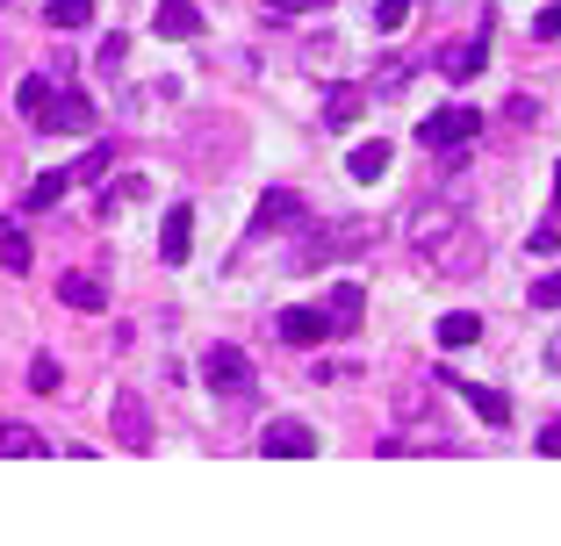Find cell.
I'll return each instance as SVG.
<instances>
[{"mask_svg":"<svg viewBox=\"0 0 561 546\" xmlns=\"http://www.w3.org/2000/svg\"><path fill=\"white\" fill-rule=\"evenodd\" d=\"M411 252L432 266V274H446V281L482 274V237H476V223H468L461 209H446V201H425V209L411 216Z\"/></svg>","mask_w":561,"mask_h":546,"instance_id":"obj_1","label":"cell"},{"mask_svg":"<svg viewBox=\"0 0 561 546\" xmlns=\"http://www.w3.org/2000/svg\"><path fill=\"white\" fill-rule=\"evenodd\" d=\"M367 237H375V223H346V216H339V223H310V231H302V245L288 252V266H296V274H317L324 259L367 252Z\"/></svg>","mask_w":561,"mask_h":546,"instance_id":"obj_2","label":"cell"},{"mask_svg":"<svg viewBox=\"0 0 561 546\" xmlns=\"http://www.w3.org/2000/svg\"><path fill=\"white\" fill-rule=\"evenodd\" d=\"M87 123H94V101H87L80 86H50V101L36 108L30 130L36 137H66V130H87Z\"/></svg>","mask_w":561,"mask_h":546,"instance_id":"obj_3","label":"cell"},{"mask_svg":"<svg viewBox=\"0 0 561 546\" xmlns=\"http://www.w3.org/2000/svg\"><path fill=\"white\" fill-rule=\"evenodd\" d=\"M476 130H482L476 108H432V116L417 123V144L425 151H461V144H476Z\"/></svg>","mask_w":561,"mask_h":546,"instance_id":"obj_4","label":"cell"},{"mask_svg":"<svg viewBox=\"0 0 561 546\" xmlns=\"http://www.w3.org/2000/svg\"><path fill=\"white\" fill-rule=\"evenodd\" d=\"M288 223H302V195L296 187H266L260 209H252V223H245V245H266V237L288 231Z\"/></svg>","mask_w":561,"mask_h":546,"instance_id":"obj_5","label":"cell"},{"mask_svg":"<svg viewBox=\"0 0 561 546\" xmlns=\"http://www.w3.org/2000/svg\"><path fill=\"white\" fill-rule=\"evenodd\" d=\"M202 381H209L224 403H238V396L252 388V360H245L238 346H209V352H202Z\"/></svg>","mask_w":561,"mask_h":546,"instance_id":"obj_6","label":"cell"},{"mask_svg":"<svg viewBox=\"0 0 561 546\" xmlns=\"http://www.w3.org/2000/svg\"><path fill=\"white\" fill-rule=\"evenodd\" d=\"M260 453H274V461H310V453H317V431L296 425V417H274V425L260 431Z\"/></svg>","mask_w":561,"mask_h":546,"instance_id":"obj_7","label":"cell"},{"mask_svg":"<svg viewBox=\"0 0 561 546\" xmlns=\"http://www.w3.org/2000/svg\"><path fill=\"white\" fill-rule=\"evenodd\" d=\"M280 346H324L331 338V324H324V310H317V302H296V310H280Z\"/></svg>","mask_w":561,"mask_h":546,"instance_id":"obj_8","label":"cell"},{"mask_svg":"<svg viewBox=\"0 0 561 546\" xmlns=\"http://www.w3.org/2000/svg\"><path fill=\"white\" fill-rule=\"evenodd\" d=\"M108 425H116V439H123L130 453H145V446H151V410H145V396H130V388L116 396V410H108Z\"/></svg>","mask_w":561,"mask_h":546,"instance_id":"obj_9","label":"cell"},{"mask_svg":"<svg viewBox=\"0 0 561 546\" xmlns=\"http://www.w3.org/2000/svg\"><path fill=\"white\" fill-rule=\"evenodd\" d=\"M151 30H159V36H181V44H195V36L209 30V15H202L195 0H159V8H151Z\"/></svg>","mask_w":561,"mask_h":546,"instance_id":"obj_10","label":"cell"},{"mask_svg":"<svg viewBox=\"0 0 561 546\" xmlns=\"http://www.w3.org/2000/svg\"><path fill=\"white\" fill-rule=\"evenodd\" d=\"M187 237H195V209L181 201V209H165V223H159V259H165V266H181L187 252H195Z\"/></svg>","mask_w":561,"mask_h":546,"instance_id":"obj_11","label":"cell"},{"mask_svg":"<svg viewBox=\"0 0 561 546\" xmlns=\"http://www.w3.org/2000/svg\"><path fill=\"white\" fill-rule=\"evenodd\" d=\"M58 302L94 316V310H108V288H101V274H58Z\"/></svg>","mask_w":561,"mask_h":546,"instance_id":"obj_12","label":"cell"},{"mask_svg":"<svg viewBox=\"0 0 561 546\" xmlns=\"http://www.w3.org/2000/svg\"><path fill=\"white\" fill-rule=\"evenodd\" d=\"M482 58H490V50H482V36H468V44H446V50H439V80L468 86V80L482 72Z\"/></svg>","mask_w":561,"mask_h":546,"instance_id":"obj_13","label":"cell"},{"mask_svg":"<svg viewBox=\"0 0 561 546\" xmlns=\"http://www.w3.org/2000/svg\"><path fill=\"white\" fill-rule=\"evenodd\" d=\"M446 381L461 388V403H468V410L482 417V425H512V403L496 396V388H482V381H468V374H446Z\"/></svg>","mask_w":561,"mask_h":546,"instance_id":"obj_14","label":"cell"},{"mask_svg":"<svg viewBox=\"0 0 561 546\" xmlns=\"http://www.w3.org/2000/svg\"><path fill=\"white\" fill-rule=\"evenodd\" d=\"M360 288H331V295H324V324H331V338H339V332H360Z\"/></svg>","mask_w":561,"mask_h":546,"instance_id":"obj_15","label":"cell"},{"mask_svg":"<svg viewBox=\"0 0 561 546\" xmlns=\"http://www.w3.org/2000/svg\"><path fill=\"white\" fill-rule=\"evenodd\" d=\"M0 453H15V461H44L50 439L36 425H0Z\"/></svg>","mask_w":561,"mask_h":546,"instance_id":"obj_16","label":"cell"},{"mask_svg":"<svg viewBox=\"0 0 561 546\" xmlns=\"http://www.w3.org/2000/svg\"><path fill=\"white\" fill-rule=\"evenodd\" d=\"M476 338H482V316H476V310H446V316H439V346H446V352L476 346Z\"/></svg>","mask_w":561,"mask_h":546,"instance_id":"obj_17","label":"cell"},{"mask_svg":"<svg viewBox=\"0 0 561 546\" xmlns=\"http://www.w3.org/2000/svg\"><path fill=\"white\" fill-rule=\"evenodd\" d=\"M44 22H50L58 36H80L87 22H94V0H50V8H44Z\"/></svg>","mask_w":561,"mask_h":546,"instance_id":"obj_18","label":"cell"},{"mask_svg":"<svg viewBox=\"0 0 561 546\" xmlns=\"http://www.w3.org/2000/svg\"><path fill=\"white\" fill-rule=\"evenodd\" d=\"M30 237H22V223H8V216H0V266H8V274H30Z\"/></svg>","mask_w":561,"mask_h":546,"instance_id":"obj_19","label":"cell"},{"mask_svg":"<svg viewBox=\"0 0 561 546\" xmlns=\"http://www.w3.org/2000/svg\"><path fill=\"white\" fill-rule=\"evenodd\" d=\"M389 159H397V151H389V137H367V144L353 151V181H381V173H389Z\"/></svg>","mask_w":561,"mask_h":546,"instance_id":"obj_20","label":"cell"},{"mask_svg":"<svg viewBox=\"0 0 561 546\" xmlns=\"http://www.w3.org/2000/svg\"><path fill=\"white\" fill-rule=\"evenodd\" d=\"M72 187V173H36L30 187H22V209H50V201Z\"/></svg>","mask_w":561,"mask_h":546,"instance_id":"obj_21","label":"cell"},{"mask_svg":"<svg viewBox=\"0 0 561 546\" xmlns=\"http://www.w3.org/2000/svg\"><path fill=\"white\" fill-rule=\"evenodd\" d=\"M353 116H360V86H331V94H324V123H331V130H346Z\"/></svg>","mask_w":561,"mask_h":546,"instance_id":"obj_22","label":"cell"},{"mask_svg":"<svg viewBox=\"0 0 561 546\" xmlns=\"http://www.w3.org/2000/svg\"><path fill=\"white\" fill-rule=\"evenodd\" d=\"M50 86H58V80H50V72H30V80L15 86V108H22V123H36V108H44V101H50Z\"/></svg>","mask_w":561,"mask_h":546,"instance_id":"obj_23","label":"cell"},{"mask_svg":"<svg viewBox=\"0 0 561 546\" xmlns=\"http://www.w3.org/2000/svg\"><path fill=\"white\" fill-rule=\"evenodd\" d=\"M504 123H512V130H533V123H540V101H533V94H512V101H504Z\"/></svg>","mask_w":561,"mask_h":546,"instance_id":"obj_24","label":"cell"},{"mask_svg":"<svg viewBox=\"0 0 561 546\" xmlns=\"http://www.w3.org/2000/svg\"><path fill=\"white\" fill-rule=\"evenodd\" d=\"M526 302L533 310H561V274H540V281L526 288Z\"/></svg>","mask_w":561,"mask_h":546,"instance_id":"obj_25","label":"cell"},{"mask_svg":"<svg viewBox=\"0 0 561 546\" xmlns=\"http://www.w3.org/2000/svg\"><path fill=\"white\" fill-rule=\"evenodd\" d=\"M411 15H417V0H381V8H375V30H403Z\"/></svg>","mask_w":561,"mask_h":546,"instance_id":"obj_26","label":"cell"},{"mask_svg":"<svg viewBox=\"0 0 561 546\" xmlns=\"http://www.w3.org/2000/svg\"><path fill=\"white\" fill-rule=\"evenodd\" d=\"M101 173H108V144H94L80 166H72V187H80V181H101Z\"/></svg>","mask_w":561,"mask_h":546,"instance_id":"obj_27","label":"cell"},{"mask_svg":"<svg viewBox=\"0 0 561 546\" xmlns=\"http://www.w3.org/2000/svg\"><path fill=\"white\" fill-rule=\"evenodd\" d=\"M526 252H533V259H554V252H561V231H554V223H540V231L526 237Z\"/></svg>","mask_w":561,"mask_h":546,"instance_id":"obj_28","label":"cell"},{"mask_svg":"<svg viewBox=\"0 0 561 546\" xmlns=\"http://www.w3.org/2000/svg\"><path fill=\"white\" fill-rule=\"evenodd\" d=\"M94 66H101V72H116V66H123V36H101V50H94Z\"/></svg>","mask_w":561,"mask_h":546,"instance_id":"obj_29","label":"cell"},{"mask_svg":"<svg viewBox=\"0 0 561 546\" xmlns=\"http://www.w3.org/2000/svg\"><path fill=\"white\" fill-rule=\"evenodd\" d=\"M30 388H36V396H50V388H58V367L36 360V367H30Z\"/></svg>","mask_w":561,"mask_h":546,"instance_id":"obj_30","label":"cell"},{"mask_svg":"<svg viewBox=\"0 0 561 546\" xmlns=\"http://www.w3.org/2000/svg\"><path fill=\"white\" fill-rule=\"evenodd\" d=\"M540 453H547V461H561V417H547V425H540Z\"/></svg>","mask_w":561,"mask_h":546,"instance_id":"obj_31","label":"cell"},{"mask_svg":"<svg viewBox=\"0 0 561 546\" xmlns=\"http://www.w3.org/2000/svg\"><path fill=\"white\" fill-rule=\"evenodd\" d=\"M533 36H561V8H554V0L540 8V22H533Z\"/></svg>","mask_w":561,"mask_h":546,"instance_id":"obj_32","label":"cell"},{"mask_svg":"<svg viewBox=\"0 0 561 546\" xmlns=\"http://www.w3.org/2000/svg\"><path fill=\"white\" fill-rule=\"evenodd\" d=\"M266 8H317V0H266Z\"/></svg>","mask_w":561,"mask_h":546,"instance_id":"obj_33","label":"cell"},{"mask_svg":"<svg viewBox=\"0 0 561 546\" xmlns=\"http://www.w3.org/2000/svg\"><path fill=\"white\" fill-rule=\"evenodd\" d=\"M554 209H561V166H554Z\"/></svg>","mask_w":561,"mask_h":546,"instance_id":"obj_34","label":"cell"},{"mask_svg":"<svg viewBox=\"0 0 561 546\" xmlns=\"http://www.w3.org/2000/svg\"><path fill=\"white\" fill-rule=\"evenodd\" d=\"M0 8H8V0H0Z\"/></svg>","mask_w":561,"mask_h":546,"instance_id":"obj_35","label":"cell"},{"mask_svg":"<svg viewBox=\"0 0 561 546\" xmlns=\"http://www.w3.org/2000/svg\"><path fill=\"white\" fill-rule=\"evenodd\" d=\"M554 8H561V0H554Z\"/></svg>","mask_w":561,"mask_h":546,"instance_id":"obj_36","label":"cell"}]
</instances>
